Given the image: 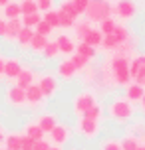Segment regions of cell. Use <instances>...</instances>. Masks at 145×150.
<instances>
[{"mask_svg": "<svg viewBox=\"0 0 145 150\" xmlns=\"http://www.w3.org/2000/svg\"><path fill=\"white\" fill-rule=\"evenodd\" d=\"M76 73H78V69L74 67V63L70 59H64L58 63V77H62L64 81H72L76 77Z\"/></svg>", "mask_w": 145, "mask_h": 150, "instance_id": "obj_12", "label": "cell"}, {"mask_svg": "<svg viewBox=\"0 0 145 150\" xmlns=\"http://www.w3.org/2000/svg\"><path fill=\"white\" fill-rule=\"evenodd\" d=\"M42 22V14L40 12H36V14H28V16H22V26L24 28H36L38 24Z\"/></svg>", "mask_w": 145, "mask_h": 150, "instance_id": "obj_32", "label": "cell"}, {"mask_svg": "<svg viewBox=\"0 0 145 150\" xmlns=\"http://www.w3.org/2000/svg\"><path fill=\"white\" fill-rule=\"evenodd\" d=\"M0 14H2V12H0Z\"/></svg>", "mask_w": 145, "mask_h": 150, "instance_id": "obj_53", "label": "cell"}, {"mask_svg": "<svg viewBox=\"0 0 145 150\" xmlns=\"http://www.w3.org/2000/svg\"><path fill=\"white\" fill-rule=\"evenodd\" d=\"M103 52H107V53H115L117 50H119V44H117V40H115L111 34L109 36H103V40H101V45H99Z\"/></svg>", "mask_w": 145, "mask_h": 150, "instance_id": "obj_23", "label": "cell"}, {"mask_svg": "<svg viewBox=\"0 0 145 150\" xmlns=\"http://www.w3.org/2000/svg\"><path fill=\"white\" fill-rule=\"evenodd\" d=\"M129 77L131 83H137L145 87V53L133 55L129 59Z\"/></svg>", "mask_w": 145, "mask_h": 150, "instance_id": "obj_5", "label": "cell"}, {"mask_svg": "<svg viewBox=\"0 0 145 150\" xmlns=\"http://www.w3.org/2000/svg\"><path fill=\"white\" fill-rule=\"evenodd\" d=\"M84 14L90 24H99L101 20L111 16V2L109 0H90Z\"/></svg>", "mask_w": 145, "mask_h": 150, "instance_id": "obj_3", "label": "cell"}, {"mask_svg": "<svg viewBox=\"0 0 145 150\" xmlns=\"http://www.w3.org/2000/svg\"><path fill=\"white\" fill-rule=\"evenodd\" d=\"M115 26H117V22H115L113 18L109 16V18H106V20H101V22H99V28H98V30L101 32L103 36H109V34H113Z\"/></svg>", "mask_w": 145, "mask_h": 150, "instance_id": "obj_30", "label": "cell"}, {"mask_svg": "<svg viewBox=\"0 0 145 150\" xmlns=\"http://www.w3.org/2000/svg\"><path fill=\"white\" fill-rule=\"evenodd\" d=\"M58 12H60V10H58ZM74 24H76L74 18H70V16L60 12V28H74Z\"/></svg>", "mask_w": 145, "mask_h": 150, "instance_id": "obj_40", "label": "cell"}, {"mask_svg": "<svg viewBox=\"0 0 145 150\" xmlns=\"http://www.w3.org/2000/svg\"><path fill=\"white\" fill-rule=\"evenodd\" d=\"M4 63H6V59H4V57H0V77L4 75Z\"/></svg>", "mask_w": 145, "mask_h": 150, "instance_id": "obj_45", "label": "cell"}, {"mask_svg": "<svg viewBox=\"0 0 145 150\" xmlns=\"http://www.w3.org/2000/svg\"><path fill=\"white\" fill-rule=\"evenodd\" d=\"M6 150H20L22 148V134H8L4 138Z\"/></svg>", "mask_w": 145, "mask_h": 150, "instance_id": "obj_26", "label": "cell"}, {"mask_svg": "<svg viewBox=\"0 0 145 150\" xmlns=\"http://www.w3.org/2000/svg\"><path fill=\"white\" fill-rule=\"evenodd\" d=\"M24 134L32 138V140H42L44 138V130L38 127V122H30V125H26V132Z\"/></svg>", "mask_w": 145, "mask_h": 150, "instance_id": "obj_24", "label": "cell"}, {"mask_svg": "<svg viewBox=\"0 0 145 150\" xmlns=\"http://www.w3.org/2000/svg\"><path fill=\"white\" fill-rule=\"evenodd\" d=\"M56 44L60 47V53H64V55H74L76 53V42L70 36H66V34L56 38Z\"/></svg>", "mask_w": 145, "mask_h": 150, "instance_id": "obj_11", "label": "cell"}, {"mask_svg": "<svg viewBox=\"0 0 145 150\" xmlns=\"http://www.w3.org/2000/svg\"><path fill=\"white\" fill-rule=\"evenodd\" d=\"M10 2H12V0H0V8L6 6V4H10Z\"/></svg>", "mask_w": 145, "mask_h": 150, "instance_id": "obj_48", "label": "cell"}, {"mask_svg": "<svg viewBox=\"0 0 145 150\" xmlns=\"http://www.w3.org/2000/svg\"><path fill=\"white\" fill-rule=\"evenodd\" d=\"M34 77H36V75H34L32 69H22L20 75L16 77V85H18L20 89H28L32 83H34Z\"/></svg>", "mask_w": 145, "mask_h": 150, "instance_id": "obj_18", "label": "cell"}, {"mask_svg": "<svg viewBox=\"0 0 145 150\" xmlns=\"http://www.w3.org/2000/svg\"><path fill=\"white\" fill-rule=\"evenodd\" d=\"M58 10H60L62 14H66V16H70V18H74V20H76L78 16V10H76V6H74V2H72V0H64V2H62L60 4V8H58Z\"/></svg>", "mask_w": 145, "mask_h": 150, "instance_id": "obj_29", "label": "cell"}, {"mask_svg": "<svg viewBox=\"0 0 145 150\" xmlns=\"http://www.w3.org/2000/svg\"><path fill=\"white\" fill-rule=\"evenodd\" d=\"M92 105H95V97H93L90 91L78 93L76 97H74V101H72V109H74V112H76L78 117H84Z\"/></svg>", "mask_w": 145, "mask_h": 150, "instance_id": "obj_6", "label": "cell"}, {"mask_svg": "<svg viewBox=\"0 0 145 150\" xmlns=\"http://www.w3.org/2000/svg\"><path fill=\"white\" fill-rule=\"evenodd\" d=\"M32 150H50V142H48V140H44V138H42V140H36Z\"/></svg>", "mask_w": 145, "mask_h": 150, "instance_id": "obj_44", "label": "cell"}, {"mask_svg": "<svg viewBox=\"0 0 145 150\" xmlns=\"http://www.w3.org/2000/svg\"><path fill=\"white\" fill-rule=\"evenodd\" d=\"M4 150H6V148H4Z\"/></svg>", "mask_w": 145, "mask_h": 150, "instance_id": "obj_54", "label": "cell"}, {"mask_svg": "<svg viewBox=\"0 0 145 150\" xmlns=\"http://www.w3.org/2000/svg\"><path fill=\"white\" fill-rule=\"evenodd\" d=\"M78 132L84 136V138H95L99 134V120L80 117V120H78Z\"/></svg>", "mask_w": 145, "mask_h": 150, "instance_id": "obj_7", "label": "cell"}, {"mask_svg": "<svg viewBox=\"0 0 145 150\" xmlns=\"http://www.w3.org/2000/svg\"><path fill=\"white\" fill-rule=\"evenodd\" d=\"M20 71H22V63H20V59H16V57L6 59V63H4V77H6V79L14 81L16 77L20 75Z\"/></svg>", "mask_w": 145, "mask_h": 150, "instance_id": "obj_13", "label": "cell"}, {"mask_svg": "<svg viewBox=\"0 0 145 150\" xmlns=\"http://www.w3.org/2000/svg\"><path fill=\"white\" fill-rule=\"evenodd\" d=\"M38 87H40L44 97H54L56 91H58V81H56L54 75H42L38 81Z\"/></svg>", "mask_w": 145, "mask_h": 150, "instance_id": "obj_9", "label": "cell"}, {"mask_svg": "<svg viewBox=\"0 0 145 150\" xmlns=\"http://www.w3.org/2000/svg\"><path fill=\"white\" fill-rule=\"evenodd\" d=\"M36 122H38V127L44 130V134H46V132L50 134L54 128H56V125H58V117H56V115H52V112H44V115H42Z\"/></svg>", "mask_w": 145, "mask_h": 150, "instance_id": "obj_15", "label": "cell"}, {"mask_svg": "<svg viewBox=\"0 0 145 150\" xmlns=\"http://www.w3.org/2000/svg\"><path fill=\"white\" fill-rule=\"evenodd\" d=\"M50 150H62V146H50Z\"/></svg>", "mask_w": 145, "mask_h": 150, "instance_id": "obj_51", "label": "cell"}, {"mask_svg": "<svg viewBox=\"0 0 145 150\" xmlns=\"http://www.w3.org/2000/svg\"><path fill=\"white\" fill-rule=\"evenodd\" d=\"M119 142H121V148L123 150H137L139 148V136L127 134V136H123Z\"/></svg>", "mask_w": 145, "mask_h": 150, "instance_id": "obj_27", "label": "cell"}, {"mask_svg": "<svg viewBox=\"0 0 145 150\" xmlns=\"http://www.w3.org/2000/svg\"><path fill=\"white\" fill-rule=\"evenodd\" d=\"M111 14H115L121 22H129L137 18L139 6L135 0H115L111 4Z\"/></svg>", "mask_w": 145, "mask_h": 150, "instance_id": "obj_4", "label": "cell"}, {"mask_svg": "<svg viewBox=\"0 0 145 150\" xmlns=\"http://www.w3.org/2000/svg\"><path fill=\"white\" fill-rule=\"evenodd\" d=\"M34 142H36V140H32V138H28L26 134H22V148L20 150H32L34 148Z\"/></svg>", "mask_w": 145, "mask_h": 150, "instance_id": "obj_43", "label": "cell"}, {"mask_svg": "<svg viewBox=\"0 0 145 150\" xmlns=\"http://www.w3.org/2000/svg\"><path fill=\"white\" fill-rule=\"evenodd\" d=\"M74 28H76V36H78V40L82 42L85 38V34L92 30V24L90 22H80V24H74Z\"/></svg>", "mask_w": 145, "mask_h": 150, "instance_id": "obj_37", "label": "cell"}, {"mask_svg": "<svg viewBox=\"0 0 145 150\" xmlns=\"http://www.w3.org/2000/svg\"><path fill=\"white\" fill-rule=\"evenodd\" d=\"M4 30H6V22L0 20V36H4Z\"/></svg>", "mask_w": 145, "mask_h": 150, "instance_id": "obj_46", "label": "cell"}, {"mask_svg": "<svg viewBox=\"0 0 145 150\" xmlns=\"http://www.w3.org/2000/svg\"><path fill=\"white\" fill-rule=\"evenodd\" d=\"M101 40H103V34H101L98 28H92V30L85 34V38L82 42L88 44V45H92V47H99V45H101Z\"/></svg>", "mask_w": 145, "mask_h": 150, "instance_id": "obj_19", "label": "cell"}, {"mask_svg": "<svg viewBox=\"0 0 145 150\" xmlns=\"http://www.w3.org/2000/svg\"><path fill=\"white\" fill-rule=\"evenodd\" d=\"M32 38H34V30H32V28H24V26H22V30L18 32V36H16V42L20 44V47H30Z\"/></svg>", "mask_w": 145, "mask_h": 150, "instance_id": "obj_21", "label": "cell"}, {"mask_svg": "<svg viewBox=\"0 0 145 150\" xmlns=\"http://www.w3.org/2000/svg\"><path fill=\"white\" fill-rule=\"evenodd\" d=\"M137 150H145V142H139V148Z\"/></svg>", "mask_w": 145, "mask_h": 150, "instance_id": "obj_50", "label": "cell"}, {"mask_svg": "<svg viewBox=\"0 0 145 150\" xmlns=\"http://www.w3.org/2000/svg\"><path fill=\"white\" fill-rule=\"evenodd\" d=\"M72 2H74V6H76V10H78L80 16L85 12V8H88V4H90V0H72Z\"/></svg>", "mask_w": 145, "mask_h": 150, "instance_id": "obj_41", "label": "cell"}, {"mask_svg": "<svg viewBox=\"0 0 145 150\" xmlns=\"http://www.w3.org/2000/svg\"><path fill=\"white\" fill-rule=\"evenodd\" d=\"M70 61L74 63V67L78 71H84L88 65H90V59H85L84 55H80V53H74V55H70Z\"/></svg>", "mask_w": 145, "mask_h": 150, "instance_id": "obj_34", "label": "cell"}, {"mask_svg": "<svg viewBox=\"0 0 145 150\" xmlns=\"http://www.w3.org/2000/svg\"><path fill=\"white\" fill-rule=\"evenodd\" d=\"M4 138H6V136H4V130H2V127H0V142H4Z\"/></svg>", "mask_w": 145, "mask_h": 150, "instance_id": "obj_49", "label": "cell"}, {"mask_svg": "<svg viewBox=\"0 0 145 150\" xmlns=\"http://www.w3.org/2000/svg\"><path fill=\"white\" fill-rule=\"evenodd\" d=\"M99 150H123V148L117 138H106L103 142L99 144Z\"/></svg>", "mask_w": 145, "mask_h": 150, "instance_id": "obj_36", "label": "cell"}, {"mask_svg": "<svg viewBox=\"0 0 145 150\" xmlns=\"http://www.w3.org/2000/svg\"><path fill=\"white\" fill-rule=\"evenodd\" d=\"M76 53L84 55L85 59H93V57H95V47H92V45L84 44V42H80V44L76 45Z\"/></svg>", "mask_w": 145, "mask_h": 150, "instance_id": "obj_31", "label": "cell"}, {"mask_svg": "<svg viewBox=\"0 0 145 150\" xmlns=\"http://www.w3.org/2000/svg\"><path fill=\"white\" fill-rule=\"evenodd\" d=\"M42 20L44 22H48L52 28H60V12L58 10H48V12H44V16H42Z\"/></svg>", "mask_w": 145, "mask_h": 150, "instance_id": "obj_28", "label": "cell"}, {"mask_svg": "<svg viewBox=\"0 0 145 150\" xmlns=\"http://www.w3.org/2000/svg\"><path fill=\"white\" fill-rule=\"evenodd\" d=\"M129 59L131 57H127V55L113 53L101 69V83H106L109 87H127L131 83Z\"/></svg>", "mask_w": 145, "mask_h": 150, "instance_id": "obj_1", "label": "cell"}, {"mask_svg": "<svg viewBox=\"0 0 145 150\" xmlns=\"http://www.w3.org/2000/svg\"><path fill=\"white\" fill-rule=\"evenodd\" d=\"M70 136H72V130H70V127H66V125H56V128H54L52 132H50V138L54 140V144L56 146H62V144H66L70 140Z\"/></svg>", "mask_w": 145, "mask_h": 150, "instance_id": "obj_10", "label": "cell"}, {"mask_svg": "<svg viewBox=\"0 0 145 150\" xmlns=\"http://www.w3.org/2000/svg\"><path fill=\"white\" fill-rule=\"evenodd\" d=\"M22 30V20L20 18H16V20H8L6 22V30H4V38L6 40H16V36H18V32Z\"/></svg>", "mask_w": 145, "mask_h": 150, "instance_id": "obj_17", "label": "cell"}, {"mask_svg": "<svg viewBox=\"0 0 145 150\" xmlns=\"http://www.w3.org/2000/svg\"><path fill=\"white\" fill-rule=\"evenodd\" d=\"M34 32H36V34H40V36H46V38H48V36L54 32V28H52L48 22H44V20H42V22H40L38 26L34 28Z\"/></svg>", "mask_w": 145, "mask_h": 150, "instance_id": "obj_39", "label": "cell"}, {"mask_svg": "<svg viewBox=\"0 0 145 150\" xmlns=\"http://www.w3.org/2000/svg\"><path fill=\"white\" fill-rule=\"evenodd\" d=\"M46 45H48V38L46 36H40V34L34 32V38H32V42H30V50H32V52H36V53L40 52V53H42Z\"/></svg>", "mask_w": 145, "mask_h": 150, "instance_id": "obj_22", "label": "cell"}, {"mask_svg": "<svg viewBox=\"0 0 145 150\" xmlns=\"http://www.w3.org/2000/svg\"><path fill=\"white\" fill-rule=\"evenodd\" d=\"M107 115L115 122H125L135 115V109H133V103H129L125 97H115L107 107Z\"/></svg>", "mask_w": 145, "mask_h": 150, "instance_id": "obj_2", "label": "cell"}, {"mask_svg": "<svg viewBox=\"0 0 145 150\" xmlns=\"http://www.w3.org/2000/svg\"><path fill=\"white\" fill-rule=\"evenodd\" d=\"M42 53H44V57H46V59H54V57L60 53V47H58L56 42H48V45L44 47V52H42Z\"/></svg>", "mask_w": 145, "mask_h": 150, "instance_id": "obj_38", "label": "cell"}, {"mask_svg": "<svg viewBox=\"0 0 145 150\" xmlns=\"http://www.w3.org/2000/svg\"><path fill=\"white\" fill-rule=\"evenodd\" d=\"M36 4H38L40 12H48V10H52L54 0H36Z\"/></svg>", "mask_w": 145, "mask_h": 150, "instance_id": "obj_42", "label": "cell"}, {"mask_svg": "<svg viewBox=\"0 0 145 150\" xmlns=\"http://www.w3.org/2000/svg\"><path fill=\"white\" fill-rule=\"evenodd\" d=\"M20 10H22V16H28V14H36V12H40V10H38V4H36V0H24V2H20Z\"/></svg>", "mask_w": 145, "mask_h": 150, "instance_id": "obj_33", "label": "cell"}, {"mask_svg": "<svg viewBox=\"0 0 145 150\" xmlns=\"http://www.w3.org/2000/svg\"><path fill=\"white\" fill-rule=\"evenodd\" d=\"M143 95H145V87H141L137 83H129V85L125 87V99H127L129 103H139Z\"/></svg>", "mask_w": 145, "mask_h": 150, "instance_id": "obj_16", "label": "cell"}, {"mask_svg": "<svg viewBox=\"0 0 145 150\" xmlns=\"http://www.w3.org/2000/svg\"><path fill=\"white\" fill-rule=\"evenodd\" d=\"M111 36L117 40V44H119V45H123V44H125V42H127V40L131 38V32L127 30V26H125V24H117Z\"/></svg>", "mask_w": 145, "mask_h": 150, "instance_id": "obj_20", "label": "cell"}, {"mask_svg": "<svg viewBox=\"0 0 145 150\" xmlns=\"http://www.w3.org/2000/svg\"><path fill=\"white\" fill-rule=\"evenodd\" d=\"M18 2H24V0H18Z\"/></svg>", "mask_w": 145, "mask_h": 150, "instance_id": "obj_52", "label": "cell"}, {"mask_svg": "<svg viewBox=\"0 0 145 150\" xmlns=\"http://www.w3.org/2000/svg\"><path fill=\"white\" fill-rule=\"evenodd\" d=\"M6 103L10 107H24L26 105V89H20L18 85L6 89Z\"/></svg>", "mask_w": 145, "mask_h": 150, "instance_id": "obj_8", "label": "cell"}, {"mask_svg": "<svg viewBox=\"0 0 145 150\" xmlns=\"http://www.w3.org/2000/svg\"><path fill=\"white\" fill-rule=\"evenodd\" d=\"M4 16H6L8 20H16V18H20L22 16V10H20V2H10L4 6Z\"/></svg>", "mask_w": 145, "mask_h": 150, "instance_id": "obj_25", "label": "cell"}, {"mask_svg": "<svg viewBox=\"0 0 145 150\" xmlns=\"http://www.w3.org/2000/svg\"><path fill=\"white\" fill-rule=\"evenodd\" d=\"M139 109H141V112H145V95L141 97V101H139Z\"/></svg>", "mask_w": 145, "mask_h": 150, "instance_id": "obj_47", "label": "cell"}, {"mask_svg": "<svg viewBox=\"0 0 145 150\" xmlns=\"http://www.w3.org/2000/svg\"><path fill=\"white\" fill-rule=\"evenodd\" d=\"M85 119H92V120H99L101 117H103V109H101V105H92L90 109H88V112L84 115Z\"/></svg>", "mask_w": 145, "mask_h": 150, "instance_id": "obj_35", "label": "cell"}, {"mask_svg": "<svg viewBox=\"0 0 145 150\" xmlns=\"http://www.w3.org/2000/svg\"><path fill=\"white\" fill-rule=\"evenodd\" d=\"M42 101H44V95H42V91H40L38 83H32L30 87L26 89V103L32 105V107H38Z\"/></svg>", "mask_w": 145, "mask_h": 150, "instance_id": "obj_14", "label": "cell"}]
</instances>
